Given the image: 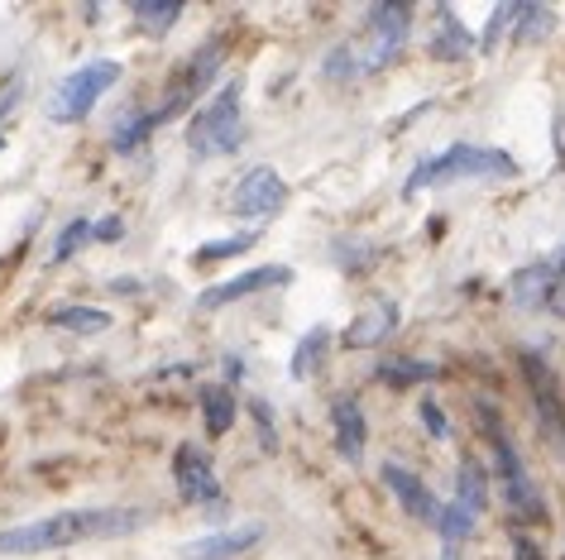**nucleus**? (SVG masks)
Segmentation results:
<instances>
[{
	"instance_id": "obj_8",
	"label": "nucleus",
	"mask_w": 565,
	"mask_h": 560,
	"mask_svg": "<svg viewBox=\"0 0 565 560\" xmlns=\"http://www.w3.org/2000/svg\"><path fill=\"white\" fill-rule=\"evenodd\" d=\"M287 283H293V269H287V264H263V269H245V273L225 278V283H216V288H201L197 307L216 312V307H231V302H239V297H255V292L287 288Z\"/></svg>"
},
{
	"instance_id": "obj_17",
	"label": "nucleus",
	"mask_w": 565,
	"mask_h": 560,
	"mask_svg": "<svg viewBox=\"0 0 565 560\" xmlns=\"http://www.w3.org/2000/svg\"><path fill=\"white\" fill-rule=\"evenodd\" d=\"M197 403H201V422H207V436H225L235 426V393L225 384H201V393H197Z\"/></svg>"
},
{
	"instance_id": "obj_35",
	"label": "nucleus",
	"mask_w": 565,
	"mask_h": 560,
	"mask_svg": "<svg viewBox=\"0 0 565 560\" xmlns=\"http://www.w3.org/2000/svg\"><path fill=\"white\" fill-rule=\"evenodd\" d=\"M91 240L96 245H120L125 240V221L120 216H101V221H91Z\"/></svg>"
},
{
	"instance_id": "obj_18",
	"label": "nucleus",
	"mask_w": 565,
	"mask_h": 560,
	"mask_svg": "<svg viewBox=\"0 0 565 560\" xmlns=\"http://www.w3.org/2000/svg\"><path fill=\"white\" fill-rule=\"evenodd\" d=\"M153 130H159V125H153V111H144V106H130V111L115 120V130H111V149L125 154V158L139 154L144 144H149Z\"/></svg>"
},
{
	"instance_id": "obj_31",
	"label": "nucleus",
	"mask_w": 565,
	"mask_h": 560,
	"mask_svg": "<svg viewBox=\"0 0 565 560\" xmlns=\"http://www.w3.org/2000/svg\"><path fill=\"white\" fill-rule=\"evenodd\" d=\"M249 417H255V431H259V446L269 450H279V422H273V407L263 403V398H249Z\"/></svg>"
},
{
	"instance_id": "obj_38",
	"label": "nucleus",
	"mask_w": 565,
	"mask_h": 560,
	"mask_svg": "<svg viewBox=\"0 0 565 560\" xmlns=\"http://www.w3.org/2000/svg\"><path fill=\"white\" fill-rule=\"evenodd\" d=\"M111 288H115V292H139V283H135V278H115Z\"/></svg>"
},
{
	"instance_id": "obj_28",
	"label": "nucleus",
	"mask_w": 565,
	"mask_h": 560,
	"mask_svg": "<svg viewBox=\"0 0 565 560\" xmlns=\"http://www.w3.org/2000/svg\"><path fill=\"white\" fill-rule=\"evenodd\" d=\"M82 245H91V221H87V216H77V221H67L63 230H58L53 254H48V259H53V264H67Z\"/></svg>"
},
{
	"instance_id": "obj_24",
	"label": "nucleus",
	"mask_w": 565,
	"mask_h": 560,
	"mask_svg": "<svg viewBox=\"0 0 565 560\" xmlns=\"http://www.w3.org/2000/svg\"><path fill=\"white\" fill-rule=\"evenodd\" d=\"M546 278H551L546 264H532V269H523V273H518V283L508 288V292H513V307H523V312H537V307H542Z\"/></svg>"
},
{
	"instance_id": "obj_34",
	"label": "nucleus",
	"mask_w": 565,
	"mask_h": 560,
	"mask_svg": "<svg viewBox=\"0 0 565 560\" xmlns=\"http://www.w3.org/2000/svg\"><path fill=\"white\" fill-rule=\"evenodd\" d=\"M321 72H327V77L331 82H351V77H359V68H355V53H351V48H331V53H327V68H321Z\"/></svg>"
},
{
	"instance_id": "obj_7",
	"label": "nucleus",
	"mask_w": 565,
	"mask_h": 560,
	"mask_svg": "<svg viewBox=\"0 0 565 560\" xmlns=\"http://www.w3.org/2000/svg\"><path fill=\"white\" fill-rule=\"evenodd\" d=\"M287 202V182L273 173V168H249L245 178L235 182V197H231V211L239 216V221H263V216L283 211Z\"/></svg>"
},
{
	"instance_id": "obj_27",
	"label": "nucleus",
	"mask_w": 565,
	"mask_h": 560,
	"mask_svg": "<svg viewBox=\"0 0 565 560\" xmlns=\"http://www.w3.org/2000/svg\"><path fill=\"white\" fill-rule=\"evenodd\" d=\"M255 245H259V230H239V235H231V240H211V245H201L197 249V264L235 259V254H245V249H255Z\"/></svg>"
},
{
	"instance_id": "obj_4",
	"label": "nucleus",
	"mask_w": 565,
	"mask_h": 560,
	"mask_svg": "<svg viewBox=\"0 0 565 560\" xmlns=\"http://www.w3.org/2000/svg\"><path fill=\"white\" fill-rule=\"evenodd\" d=\"M407 24H413V5H407V0H379V5H369L365 34H359V44L351 48L359 77L389 68L393 58L403 53L407 48Z\"/></svg>"
},
{
	"instance_id": "obj_21",
	"label": "nucleus",
	"mask_w": 565,
	"mask_h": 560,
	"mask_svg": "<svg viewBox=\"0 0 565 560\" xmlns=\"http://www.w3.org/2000/svg\"><path fill=\"white\" fill-rule=\"evenodd\" d=\"M437 364H431V360H383L379 364V369H374V379L379 384H389V388H413V384H431V379H437Z\"/></svg>"
},
{
	"instance_id": "obj_2",
	"label": "nucleus",
	"mask_w": 565,
	"mask_h": 560,
	"mask_svg": "<svg viewBox=\"0 0 565 560\" xmlns=\"http://www.w3.org/2000/svg\"><path fill=\"white\" fill-rule=\"evenodd\" d=\"M475 178H489V182L518 178V158L503 154V149H489V144H451V149L422 158V163L407 173L403 197H422V192L451 187V182H475Z\"/></svg>"
},
{
	"instance_id": "obj_9",
	"label": "nucleus",
	"mask_w": 565,
	"mask_h": 560,
	"mask_svg": "<svg viewBox=\"0 0 565 560\" xmlns=\"http://www.w3.org/2000/svg\"><path fill=\"white\" fill-rule=\"evenodd\" d=\"M379 479H383V489L398 498V508H403L407 518H417V522H437L441 498L427 489L422 474H413L407 465H398V460H383V465H379Z\"/></svg>"
},
{
	"instance_id": "obj_15",
	"label": "nucleus",
	"mask_w": 565,
	"mask_h": 560,
	"mask_svg": "<svg viewBox=\"0 0 565 560\" xmlns=\"http://www.w3.org/2000/svg\"><path fill=\"white\" fill-rule=\"evenodd\" d=\"M221 63H225V44H221V39L201 44L197 53H192L187 63H183V72H177V77H183V82H177V87H173V96H183V101L192 106V96H201V92L211 87V77H216V72H221Z\"/></svg>"
},
{
	"instance_id": "obj_30",
	"label": "nucleus",
	"mask_w": 565,
	"mask_h": 560,
	"mask_svg": "<svg viewBox=\"0 0 565 560\" xmlns=\"http://www.w3.org/2000/svg\"><path fill=\"white\" fill-rule=\"evenodd\" d=\"M417 417H422V431L431 436V441H451V436H455V431H451V417H446V407H441L431 393L422 398V403H417Z\"/></svg>"
},
{
	"instance_id": "obj_3",
	"label": "nucleus",
	"mask_w": 565,
	"mask_h": 560,
	"mask_svg": "<svg viewBox=\"0 0 565 560\" xmlns=\"http://www.w3.org/2000/svg\"><path fill=\"white\" fill-rule=\"evenodd\" d=\"M239 101H245V77H231L192 115V125H187L192 158H225L245 144V111H239Z\"/></svg>"
},
{
	"instance_id": "obj_12",
	"label": "nucleus",
	"mask_w": 565,
	"mask_h": 560,
	"mask_svg": "<svg viewBox=\"0 0 565 560\" xmlns=\"http://www.w3.org/2000/svg\"><path fill=\"white\" fill-rule=\"evenodd\" d=\"M263 541V522H245V527H221L207 537H192L183 546V560H239Z\"/></svg>"
},
{
	"instance_id": "obj_13",
	"label": "nucleus",
	"mask_w": 565,
	"mask_h": 560,
	"mask_svg": "<svg viewBox=\"0 0 565 560\" xmlns=\"http://www.w3.org/2000/svg\"><path fill=\"white\" fill-rule=\"evenodd\" d=\"M331 431H335V450H341L345 465H359L365 446H369V422H365V407H359L355 393H341L331 403Z\"/></svg>"
},
{
	"instance_id": "obj_39",
	"label": "nucleus",
	"mask_w": 565,
	"mask_h": 560,
	"mask_svg": "<svg viewBox=\"0 0 565 560\" xmlns=\"http://www.w3.org/2000/svg\"><path fill=\"white\" fill-rule=\"evenodd\" d=\"M441 560H460V551H455V546H441Z\"/></svg>"
},
{
	"instance_id": "obj_10",
	"label": "nucleus",
	"mask_w": 565,
	"mask_h": 560,
	"mask_svg": "<svg viewBox=\"0 0 565 560\" xmlns=\"http://www.w3.org/2000/svg\"><path fill=\"white\" fill-rule=\"evenodd\" d=\"M523 374H527V393H532V403H537V422H542V431L565 441V403H561L556 374L546 369L542 355H523Z\"/></svg>"
},
{
	"instance_id": "obj_32",
	"label": "nucleus",
	"mask_w": 565,
	"mask_h": 560,
	"mask_svg": "<svg viewBox=\"0 0 565 560\" xmlns=\"http://www.w3.org/2000/svg\"><path fill=\"white\" fill-rule=\"evenodd\" d=\"M551 269H556V273L546 278V292H542V312H551V316H556V321H565V249H561V259L551 264Z\"/></svg>"
},
{
	"instance_id": "obj_6",
	"label": "nucleus",
	"mask_w": 565,
	"mask_h": 560,
	"mask_svg": "<svg viewBox=\"0 0 565 560\" xmlns=\"http://www.w3.org/2000/svg\"><path fill=\"white\" fill-rule=\"evenodd\" d=\"M173 484H177V494H183V503L225 513V489H221V479H216V465L201 446L183 441L173 450Z\"/></svg>"
},
{
	"instance_id": "obj_14",
	"label": "nucleus",
	"mask_w": 565,
	"mask_h": 560,
	"mask_svg": "<svg viewBox=\"0 0 565 560\" xmlns=\"http://www.w3.org/2000/svg\"><path fill=\"white\" fill-rule=\"evenodd\" d=\"M437 24L441 29H431V39H427V53L437 58V63H460V58L475 53V34L465 29L460 15H455L451 5L437 10Z\"/></svg>"
},
{
	"instance_id": "obj_16",
	"label": "nucleus",
	"mask_w": 565,
	"mask_h": 560,
	"mask_svg": "<svg viewBox=\"0 0 565 560\" xmlns=\"http://www.w3.org/2000/svg\"><path fill=\"white\" fill-rule=\"evenodd\" d=\"M460 513H470V518H479L489 508V474H484V465L479 460H465L460 470H455V498H451Z\"/></svg>"
},
{
	"instance_id": "obj_5",
	"label": "nucleus",
	"mask_w": 565,
	"mask_h": 560,
	"mask_svg": "<svg viewBox=\"0 0 565 560\" xmlns=\"http://www.w3.org/2000/svg\"><path fill=\"white\" fill-rule=\"evenodd\" d=\"M115 82H120L115 58H91V63L72 68L67 77L58 82L53 101H48V120H53V125H77V120H87Z\"/></svg>"
},
{
	"instance_id": "obj_37",
	"label": "nucleus",
	"mask_w": 565,
	"mask_h": 560,
	"mask_svg": "<svg viewBox=\"0 0 565 560\" xmlns=\"http://www.w3.org/2000/svg\"><path fill=\"white\" fill-rule=\"evenodd\" d=\"M513 556H518V560H542V551H537L532 537H523V532L513 537Z\"/></svg>"
},
{
	"instance_id": "obj_29",
	"label": "nucleus",
	"mask_w": 565,
	"mask_h": 560,
	"mask_svg": "<svg viewBox=\"0 0 565 560\" xmlns=\"http://www.w3.org/2000/svg\"><path fill=\"white\" fill-rule=\"evenodd\" d=\"M518 10L523 5H499L494 15H489V24H484V34H479V53H494V48L503 44V39H513V20H518Z\"/></svg>"
},
{
	"instance_id": "obj_33",
	"label": "nucleus",
	"mask_w": 565,
	"mask_h": 560,
	"mask_svg": "<svg viewBox=\"0 0 565 560\" xmlns=\"http://www.w3.org/2000/svg\"><path fill=\"white\" fill-rule=\"evenodd\" d=\"M374 245H365V240H335V259H341L345 273H365V264L374 259Z\"/></svg>"
},
{
	"instance_id": "obj_20",
	"label": "nucleus",
	"mask_w": 565,
	"mask_h": 560,
	"mask_svg": "<svg viewBox=\"0 0 565 560\" xmlns=\"http://www.w3.org/2000/svg\"><path fill=\"white\" fill-rule=\"evenodd\" d=\"M48 326H58V331H77V336H96V331H106V326H111V312L63 302V307L48 312Z\"/></svg>"
},
{
	"instance_id": "obj_25",
	"label": "nucleus",
	"mask_w": 565,
	"mask_h": 560,
	"mask_svg": "<svg viewBox=\"0 0 565 560\" xmlns=\"http://www.w3.org/2000/svg\"><path fill=\"white\" fill-rule=\"evenodd\" d=\"M431 527H437L441 546H455V551H460L465 537L475 532V518H470V513H460L455 503H441V513H437V522H431Z\"/></svg>"
},
{
	"instance_id": "obj_26",
	"label": "nucleus",
	"mask_w": 565,
	"mask_h": 560,
	"mask_svg": "<svg viewBox=\"0 0 565 560\" xmlns=\"http://www.w3.org/2000/svg\"><path fill=\"white\" fill-rule=\"evenodd\" d=\"M551 29H556V15L542 5H523L518 20H513V39L518 44H537V39H546Z\"/></svg>"
},
{
	"instance_id": "obj_22",
	"label": "nucleus",
	"mask_w": 565,
	"mask_h": 560,
	"mask_svg": "<svg viewBox=\"0 0 565 560\" xmlns=\"http://www.w3.org/2000/svg\"><path fill=\"white\" fill-rule=\"evenodd\" d=\"M331 326H311V331L297 340V350H293V364H287V369H293V379H307L311 369H317L321 360H327V350H331Z\"/></svg>"
},
{
	"instance_id": "obj_40",
	"label": "nucleus",
	"mask_w": 565,
	"mask_h": 560,
	"mask_svg": "<svg viewBox=\"0 0 565 560\" xmlns=\"http://www.w3.org/2000/svg\"><path fill=\"white\" fill-rule=\"evenodd\" d=\"M561 560H565V556H561Z\"/></svg>"
},
{
	"instance_id": "obj_11",
	"label": "nucleus",
	"mask_w": 565,
	"mask_h": 560,
	"mask_svg": "<svg viewBox=\"0 0 565 560\" xmlns=\"http://www.w3.org/2000/svg\"><path fill=\"white\" fill-rule=\"evenodd\" d=\"M403 326V307L398 302H374V307H359V316L341 331V345L345 350H374V345H389Z\"/></svg>"
},
{
	"instance_id": "obj_19",
	"label": "nucleus",
	"mask_w": 565,
	"mask_h": 560,
	"mask_svg": "<svg viewBox=\"0 0 565 560\" xmlns=\"http://www.w3.org/2000/svg\"><path fill=\"white\" fill-rule=\"evenodd\" d=\"M503 503H508L513 522H546L551 518V508H546V498H542V489H537L532 474H527V479L503 484Z\"/></svg>"
},
{
	"instance_id": "obj_1",
	"label": "nucleus",
	"mask_w": 565,
	"mask_h": 560,
	"mask_svg": "<svg viewBox=\"0 0 565 560\" xmlns=\"http://www.w3.org/2000/svg\"><path fill=\"white\" fill-rule=\"evenodd\" d=\"M149 513L144 508H63L39 522L0 532V556H39V551H63L77 541H115L139 532Z\"/></svg>"
},
{
	"instance_id": "obj_23",
	"label": "nucleus",
	"mask_w": 565,
	"mask_h": 560,
	"mask_svg": "<svg viewBox=\"0 0 565 560\" xmlns=\"http://www.w3.org/2000/svg\"><path fill=\"white\" fill-rule=\"evenodd\" d=\"M130 15H135L144 29L153 34V39H159V34H168L177 20H183V5H177V0H135V5H130Z\"/></svg>"
},
{
	"instance_id": "obj_36",
	"label": "nucleus",
	"mask_w": 565,
	"mask_h": 560,
	"mask_svg": "<svg viewBox=\"0 0 565 560\" xmlns=\"http://www.w3.org/2000/svg\"><path fill=\"white\" fill-rule=\"evenodd\" d=\"M239 379H245V360H239V355H225V388L235 393Z\"/></svg>"
}]
</instances>
